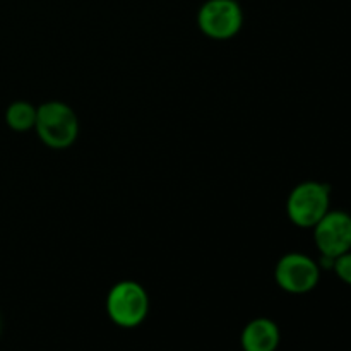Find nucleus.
Returning <instances> with one entry per match:
<instances>
[{"label": "nucleus", "mask_w": 351, "mask_h": 351, "mask_svg": "<svg viewBox=\"0 0 351 351\" xmlns=\"http://www.w3.org/2000/svg\"><path fill=\"white\" fill-rule=\"evenodd\" d=\"M319 254L339 257L351 250V215L341 209H329L324 218L312 228Z\"/></svg>", "instance_id": "nucleus-6"}, {"label": "nucleus", "mask_w": 351, "mask_h": 351, "mask_svg": "<svg viewBox=\"0 0 351 351\" xmlns=\"http://www.w3.org/2000/svg\"><path fill=\"white\" fill-rule=\"evenodd\" d=\"M322 269L317 261L302 252H288L280 257L274 267V280L283 291L305 295L315 290L321 281Z\"/></svg>", "instance_id": "nucleus-5"}, {"label": "nucleus", "mask_w": 351, "mask_h": 351, "mask_svg": "<svg viewBox=\"0 0 351 351\" xmlns=\"http://www.w3.org/2000/svg\"><path fill=\"white\" fill-rule=\"evenodd\" d=\"M280 343V328L269 317L252 319L240 335V346L243 351H276Z\"/></svg>", "instance_id": "nucleus-7"}, {"label": "nucleus", "mask_w": 351, "mask_h": 351, "mask_svg": "<svg viewBox=\"0 0 351 351\" xmlns=\"http://www.w3.org/2000/svg\"><path fill=\"white\" fill-rule=\"evenodd\" d=\"M242 26L243 10L237 0H206L197 10V27L211 40H232Z\"/></svg>", "instance_id": "nucleus-4"}, {"label": "nucleus", "mask_w": 351, "mask_h": 351, "mask_svg": "<svg viewBox=\"0 0 351 351\" xmlns=\"http://www.w3.org/2000/svg\"><path fill=\"white\" fill-rule=\"evenodd\" d=\"M38 137L51 149H67L79 137V119L64 101H45L36 108Z\"/></svg>", "instance_id": "nucleus-1"}, {"label": "nucleus", "mask_w": 351, "mask_h": 351, "mask_svg": "<svg viewBox=\"0 0 351 351\" xmlns=\"http://www.w3.org/2000/svg\"><path fill=\"white\" fill-rule=\"evenodd\" d=\"M0 332H2V319H0Z\"/></svg>", "instance_id": "nucleus-10"}, {"label": "nucleus", "mask_w": 351, "mask_h": 351, "mask_svg": "<svg viewBox=\"0 0 351 351\" xmlns=\"http://www.w3.org/2000/svg\"><path fill=\"white\" fill-rule=\"evenodd\" d=\"M332 271H335L336 276L339 278V281H343V283L351 287V250L350 252L341 254L339 257H336Z\"/></svg>", "instance_id": "nucleus-9"}, {"label": "nucleus", "mask_w": 351, "mask_h": 351, "mask_svg": "<svg viewBox=\"0 0 351 351\" xmlns=\"http://www.w3.org/2000/svg\"><path fill=\"white\" fill-rule=\"evenodd\" d=\"M106 314L113 324L122 329L141 326L149 314V295L146 288L132 280L115 283L106 295Z\"/></svg>", "instance_id": "nucleus-2"}, {"label": "nucleus", "mask_w": 351, "mask_h": 351, "mask_svg": "<svg viewBox=\"0 0 351 351\" xmlns=\"http://www.w3.org/2000/svg\"><path fill=\"white\" fill-rule=\"evenodd\" d=\"M331 209V187L317 180H305L291 189L287 199L288 219L298 228H314Z\"/></svg>", "instance_id": "nucleus-3"}, {"label": "nucleus", "mask_w": 351, "mask_h": 351, "mask_svg": "<svg viewBox=\"0 0 351 351\" xmlns=\"http://www.w3.org/2000/svg\"><path fill=\"white\" fill-rule=\"evenodd\" d=\"M5 123L16 132H27L36 123V106L29 101H14L5 110Z\"/></svg>", "instance_id": "nucleus-8"}]
</instances>
